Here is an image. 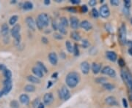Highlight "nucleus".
<instances>
[{"mask_svg":"<svg viewBox=\"0 0 132 108\" xmlns=\"http://www.w3.org/2000/svg\"><path fill=\"white\" fill-rule=\"evenodd\" d=\"M1 35L3 36L4 37V42L7 43L9 42V26H7V23H4L2 26H1Z\"/></svg>","mask_w":132,"mask_h":108,"instance_id":"obj_8","label":"nucleus"},{"mask_svg":"<svg viewBox=\"0 0 132 108\" xmlns=\"http://www.w3.org/2000/svg\"><path fill=\"white\" fill-rule=\"evenodd\" d=\"M37 21L39 22L44 27H45L48 25L49 23V18H48V15L46 14V13H41L38 17V19Z\"/></svg>","mask_w":132,"mask_h":108,"instance_id":"obj_7","label":"nucleus"},{"mask_svg":"<svg viewBox=\"0 0 132 108\" xmlns=\"http://www.w3.org/2000/svg\"><path fill=\"white\" fill-rule=\"evenodd\" d=\"M3 74H4V76L5 77L6 79H11L12 77V72L10 69H6L5 70L3 71Z\"/></svg>","mask_w":132,"mask_h":108,"instance_id":"obj_26","label":"nucleus"},{"mask_svg":"<svg viewBox=\"0 0 132 108\" xmlns=\"http://www.w3.org/2000/svg\"><path fill=\"white\" fill-rule=\"evenodd\" d=\"M105 102L109 105H111V106H117L118 105V102L116 99L115 97L114 96H108L105 99Z\"/></svg>","mask_w":132,"mask_h":108,"instance_id":"obj_15","label":"nucleus"},{"mask_svg":"<svg viewBox=\"0 0 132 108\" xmlns=\"http://www.w3.org/2000/svg\"><path fill=\"white\" fill-rule=\"evenodd\" d=\"M70 26L73 29H76L79 27V19L76 17H71L70 20Z\"/></svg>","mask_w":132,"mask_h":108,"instance_id":"obj_17","label":"nucleus"},{"mask_svg":"<svg viewBox=\"0 0 132 108\" xmlns=\"http://www.w3.org/2000/svg\"><path fill=\"white\" fill-rule=\"evenodd\" d=\"M81 11L82 12V13H87L88 11V7L86 6V5H83V6H82L81 7Z\"/></svg>","mask_w":132,"mask_h":108,"instance_id":"obj_44","label":"nucleus"},{"mask_svg":"<svg viewBox=\"0 0 132 108\" xmlns=\"http://www.w3.org/2000/svg\"><path fill=\"white\" fill-rule=\"evenodd\" d=\"M101 73L109 75L111 77H116V72L114 69L111 68L110 66H105L101 69Z\"/></svg>","mask_w":132,"mask_h":108,"instance_id":"obj_10","label":"nucleus"},{"mask_svg":"<svg viewBox=\"0 0 132 108\" xmlns=\"http://www.w3.org/2000/svg\"><path fill=\"white\" fill-rule=\"evenodd\" d=\"M52 27H53V29L54 30L58 29V24H57V23L56 21H52Z\"/></svg>","mask_w":132,"mask_h":108,"instance_id":"obj_43","label":"nucleus"},{"mask_svg":"<svg viewBox=\"0 0 132 108\" xmlns=\"http://www.w3.org/2000/svg\"><path fill=\"white\" fill-rule=\"evenodd\" d=\"M54 96L52 93H47L44 96V103L45 105H50L54 102Z\"/></svg>","mask_w":132,"mask_h":108,"instance_id":"obj_11","label":"nucleus"},{"mask_svg":"<svg viewBox=\"0 0 132 108\" xmlns=\"http://www.w3.org/2000/svg\"><path fill=\"white\" fill-rule=\"evenodd\" d=\"M40 103H41V102H40L39 99H35V100L33 101V102H32V105H33L34 108H38V106L39 105Z\"/></svg>","mask_w":132,"mask_h":108,"instance_id":"obj_38","label":"nucleus"},{"mask_svg":"<svg viewBox=\"0 0 132 108\" xmlns=\"http://www.w3.org/2000/svg\"><path fill=\"white\" fill-rule=\"evenodd\" d=\"M60 23L62 25V26H63L64 27H67V26H68V21H67V19L65 18V17H63V18H60Z\"/></svg>","mask_w":132,"mask_h":108,"instance_id":"obj_31","label":"nucleus"},{"mask_svg":"<svg viewBox=\"0 0 132 108\" xmlns=\"http://www.w3.org/2000/svg\"><path fill=\"white\" fill-rule=\"evenodd\" d=\"M79 26H80L82 29H84L85 30H86V31H89V30H91L92 28V24L88 21H82L79 23Z\"/></svg>","mask_w":132,"mask_h":108,"instance_id":"obj_16","label":"nucleus"},{"mask_svg":"<svg viewBox=\"0 0 132 108\" xmlns=\"http://www.w3.org/2000/svg\"><path fill=\"white\" fill-rule=\"evenodd\" d=\"M3 89H2V93L3 95H7L10 93V91H11L12 88H13V83H12V80L11 79H5L4 83H3Z\"/></svg>","mask_w":132,"mask_h":108,"instance_id":"obj_4","label":"nucleus"},{"mask_svg":"<svg viewBox=\"0 0 132 108\" xmlns=\"http://www.w3.org/2000/svg\"><path fill=\"white\" fill-rule=\"evenodd\" d=\"M82 47H83L87 48V47H88L89 46V43L88 42V40H82Z\"/></svg>","mask_w":132,"mask_h":108,"instance_id":"obj_37","label":"nucleus"},{"mask_svg":"<svg viewBox=\"0 0 132 108\" xmlns=\"http://www.w3.org/2000/svg\"><path fill=\"white\" fill-rule=\"evenodd\" d=\"M23 8L25 10H30L33 8V4L30 1H26L23 5Z\"/></svg>","mask_w":132,"mask_h":108,"instance_id":"obj_24","label":"nucleus"},{"mask_svg":"<svg viewBox=\"0 0 132 108\" xmlns=\"http://www.w3.org/2000/svg\"><path fill=\"white\" fill-rule=\"evenodd\" d=\"M121 76L129 88V98L132 100V75L127 70H122Z\"/></svg>","mask_w":132,"mask_h":108,"instance_id":"obj_2","label":"nucleus"},{"mask_svg":"<svg viewBox=\"0 0 132 108\" xmlns=\"http://www.w3.org/2000/svg\"><path fill=\"white\" fill-rule=\"evenodd\" d=\"M73 53L76 56L79 55V47H78L77 44H75L73 46Z\"/></svg>","mask_w":132,"mask_h":108,"instance_id":"obj_35","label":"nucleus"},{"mask_svg":"<svg viewBox=\"0 0 132 108\" xmlns=\"http://www.w3.org/2000/svg\"><path fill=\"white\" fill-rule=\"evenodd\" d=\"M37 108H45V105H44V103H41V102Z\"/></svg>","mask_w":132,"mask_h":108,"instance_id":"obj_50","label":"nucleus"},{"mask_svg":"<svg viewBox=\"0 0 132 108\" xmlns=\"http://www.w3.org/2000/svg\"><path fill=\"white\" fill-rule=\"evenodd\" d=\"M118 64L120 65L121 67L124 66H125V62H124V60H123V59H118Z\"/></svg>","mask_w":132,"mask_h":108,"instance_id":"obj_42","label":"nucleus"},{"mask_svg":"<svg viewBox=\"0 0 132 108\" xmlns=\"http://www.w3.org/2000/svg\"><path fill=\"white\" fill-rule=\"evenodd\" d=\"M59 96L61 99L63 100H67L70 97V91L66 86H63L62 87V88L59 91Z\"/></svg>","mask_w":132,"mask_h":108,"instance_id":"obj_6","label":"nucleus"},{"mask_svg":"<svg viewBox=\"0 0 132 108\" xmlns=\"http://www.w3.org/2000/svg\"><path fill=\"white\" fill-rule=\"evenodd\" d=\"M92 15L93 18H98V16H99V12H98L95 8H93V9L92 10Z\"/></svg>","mask_w":132,"mask_h":108,"instance_id":"obj_34","label":"nucleus"},{"mask_svg":"<svg viewBox=\"0 0 132 108\" xmlns=\"http://www.w3.org/2000/svg\"><path fill=\"white\" fill-rule=\"evenodd\" d=\"M70 2L74 4H78L80 3V0H70Z\"/></svg>","mask_w":132,"mask_h":108,"instance_id":"obj_47","label":"nucleus"},{"mask_svg":"<svg viewBox=\"0 0 132 108\" xmlns=\"http://www.w3.org/2000/svg\"><path fill=\"white\" fill-rule=\"evenodd\" d=\"M99 15L104 18H107L110 16V10L109 7L107 6V4H104L100 7Z\"/></svg>","mask_w":132,"mask_h":108,"instance_id":"obj_9","label":"nucleus"},{"mask_svg":"<svg viewBox=\"0 0 132 108\" xmlns=\"http://www.w3.org/2000/svg\"><path fill=\"white\" fill-rule=\"evenodd\" d=\"M80 68H81V70H82V73L85 74V75H87L89 72L90 65H89V64L88 63V62H82L81 63V65H80Z\"/></svg>","mask_w":132,"mask_h":108,"instance_id":"obj_12","label":"nucleus"},{"mask_svg":"<svg viewBox=\"0 0 132 108\" xmlns=\"http://www.w3.org/2000/svg\"><path fill=\"white\" fill-rule=\"evenodd\" d=\"M89 4L91 6V7H94L95 4H96V1L95 0H90L89 1Z\"/></svg>","mask_w":132,"mask_h":108,"instance_id":"obj_46","label":"nucleus"},{"mask_svg":"<svg viewBox=\"0 0 132 108\" xmlns=\"http://www.w3.org/2000/svg\"><path fill=\"white\" fill-rule=\"evenodd\" d=\"M107 81V78H105V77H99V78H97V79L95 80V82H96L97 83H101V84L106 83Z\"/></svg>","mask_w":132,"mask_h":108,"instance_id":"obj_33","label":"nucleus"},{"mask_svg":"<svg viewBox=\"0 0 132 108\" xmlns=\"http://www.w3.org/2000/svg\"><path fill=\"white\" fill-rule=\"evenodd\" d=\"M131 4H132L131 1H129V0H125L124 1V6L127 9H129V7H131Z\"/></svg>","mask_w":132,"mask_h":108,"instance_id":"obj_39","label":"nucleus"},{"mask_svg":"<svg viewBox=\"0 0 132 108\" xmlns=\"http://www.w3.org/2000/svg\"><path fill=\"white\" fill-rule=\"evenodd\" d=\"M2 96H3V93H2V91H0V98H1Z\"/></svg>","mask_w":132,"mask_h":108,"instance_id":"obj_55","label":"nucleus"},{"mask_svg":"<svg viewBox=\"0 0 132 108\" xmlns=\"http://www.w3.org/2000/svg\"><path fill=\"white\" fill-rule=\"evenodd\" d=\"M122 102H123V107H124L125 108H128V102H127L126 99L123 98V100H122Z\"/></svg>","mask_w":132,"mask_h":108,"instance_id":"obj_45","label":"nucleus"},{"mask_svg":"<svg viewBox=\"0 0 132 108\" xmlns=\"http://www.w3.org/2000/svg\"><path fill=\"white\" fill-rule=\"evenodd\" d=\"M50 3H51L50 0H45V1H44V4H45V5H48V4H50Z\"/></svg>","mask_w":132,"mask_h":108,"instance_id":"obj_52","label":"nucleus"},{"mask_svg":"<svg viewBox=\"0 0 132 108\" xmlns=\"http://www.w3.org/2000/svg\"><path fill=\"white\" fill-rule=\"evenodd\" d=\"M67 10L71 13H76V10L73 7H69V8H67Z\"/></svg>","mask_w":132,"mask_h":108,"instance_id":"obj_48","label":"nucleus"},{"mask_svg":"<svg viewBox=\"0 0 132 108\" xmlns=\"http://www.w3.org/2000/svg\"><path fill=\"white\" fill-rule=\"evenodd\" d=\"M20 31H21V26L20 24H16L13 26L10 30V33L12 37L16 40V43L20 42Z\"/></svg>","mask_w":132,"mask_h":108,"instance_id":"obj_3","label":"nucleus"},{"mask_svg":"<svg viewBox=\"0 0 132 108\" xmlns=\"http://www.w3.org/2000/svg\"><path fill=\"white\" fill-rule=\"evenodd\" d=\"M58 30L60 31V34H67V30H66V27H64L63 26H62L60 23H58Z\"/></svg>","mask_w":132,"mask_h":108,"instance_id":"obj_29","label":"nucleus"},{"mask_svg":"<svg viewBox=\"0 0 132 108\" xmlns=\"http://www.w3.org/2000/svg\"><path fill=\"white\" fill-rule=\"evenodd\" d=\"M52 85V82H51V81H49L48 82V85H47V88H50L51 86Z\"/></svg>","mask_w":132,"mask_h":108,"instance_id":"obj_53","label":"nucleus"},{"mask_svg":"<svg viewBox=\"0 0 132 108\" xmlns=\"http://www.w3.org/2000/svg\"><path fill=\"white\" fill-rule=\"evenodd\" d=\"M79 75L76 72H69L66 77V82L67 86L71 88L76 86L79 83Z\"/></svg>","mask_w":132,"mask_h":108,"instance_id":"obj_1","label":"nucleus"},{"mask_svg":"<svg viewBox=\"0 0 132 108\" xmlns=\"http://www.w3.org/2000/svg\"><path fill=\"white\" fill-rule=\"evenodd\" d=\"M101 69V64H97V63H93L92 65V70L94 74H98V72H100Z\"/></svg>","mask_w":132,"mask_h":108,"instance_id":"obj_21","label":"nucleus"},{"mask_svg":"<svg viewBox=\"0 0 132 108\" xmlns=\"http://www.w3.org/2000/svg\"><path fill=\"white\" fill-rule=\"evenodd\" d=\"M48 59H49L50 63L52 65L55 66V65L57 64L58 57H57V55L55 53H50L48 54Z\"/></svg>","mask_w":132,"mask_h":108,"instance_id":"obj_14","label":"nucleus"},{"mask_svg":"<svg viewBox=\"0 0 132 108\" xmlns=\"http://www.w3.org/2000/svg\"><path fill=\"white\" fill-rule=\"evenodd\" d=\"M57 76H58V73H57V72H55V73H54V74L52 75L51 77H52V78H57Z\"/></svg>","mask_w":132,"mask_h":108,"instance_id":"obj_51","label":"nucleus"},{"mask_svg":"<svg viewBox=\"0 0 132 108\" xmlns=\"http://www.w3.org/2000/svg\"><path fill=\"white\" fill-rule=\"evenodd\" d=\"M106 56H107V59H108L110 61L113 62H114L117 59V54H116L114 52H113V51H107V53H106Z\"/></svg>","mask_w":132,"mask_h":108,"instance_id":"obj_18","label":"nucleus"},{"mask_svg":"<svg viewBox=\"0 0 132 108\" xmlns=\"http://www.w3.org/2000/svg\"><path fill=\"white\" fill-rule=\"evenodd\" d=\"M24 91L26 92H33L35 91V87L32 84H29L24 87Z\"/></svg>","mask_w":132,"mask_h":108,"instance_id":"obj_27","label":"nucleus"},{"mask_svg":"<svg viewBox=\"0 0 132 108\" xmlns=\"http://www.w3.org/2000/svg\"><path fill=\"white\" fill-rule=\"evenodd\" d=\"M10 107L12 108H19V102L16 101V100H13L10 102Z\"/></svg>","mask_w":132,"mask_h":108,"instance_id":"obj_36","label":"nucleus"},{"mask_svg":"<svg viewBox=\"0 0 132 108\" xmlns=\"http://www.w3.org/2000/svg\"><path fill=\"white\" fill-rule=\"evenodd\" d=\"M70 37H71L72 39H73V40H76V41H79V40H81V36H80V34H79L78 32H76V31H73V32H71Z\"/></svg>","mask_w":132,"mask_h":108,"instance_id":"obj_23","label":"nucleus"},{"mask_svg":"<svg viewBox=\"0 0 132 108\" xmlns=\"http://www.w3.org/2000/svg\"><path fill=\"white\" fill-rule=\"evenodd\" d=\"M131 22H132V20H131Z\"/></svg>","mask_w":132,"mask_h":108,"instance_id":"obj_56","label":"nucleus"},{"mask_svg":"<svg viewBox=\"0 0 132 108\" xmlns=\"http://www.w3.org/2000/svg\"><path fill=\"white\" fill-rule=\"evenodd\" d=\"M19 101L20 102L23 104V105H27L29 102H30V99H29V97L26 95V94H22L20 96H19Z\"/></svg>","mask_w":132,"mask_h":108,"instance_id":"obj_19","label":"nucleus"},{"mask_svg":"<svg viewBox=\"0 0 132 108\" xmlns=\"http://www.w3.org/2000/svg\"><path fill=\"white\" fill-rule=\"evenodd\" d=\"M37 66H38L43 72H44V73H46V72H48L47 68L45 67V66L42 62H37Z\"/></svg>","mask_w":132,"mask_h":108,"instance_id":"obj_25","label":"nucleus"},{"mask_svg":"<svg viewBox=\"0 0 132 108\" xmlns=\"http://www.w3.org/2000/svg\"><path fill=\"white\" fill-rule=\"evenodd\" d=\"M42 41H43V43L45 44H47L48 43V39L45 38V37H42Z\"/></svg>","mask_w":132,"mask_h":108,"instance_id":"obj_49","label":"nucleus"},{"mask_svg":"<svg viewBox=\"0 0 132 108\" xmlns=\"http://www.w3.org/2000/svg\"><path fill=\"white\" fill-rule=\"evenodd\" d=\"M54 37L57 39V40H63V37L61 35V34H57V33H55L54 34Z\"/></svg>","mask_w":132,"mask_h":108,"instance_id":"obj_41","label":"nucleus"},{"mask_svg":"<svg viewBox=\"0 0 132 108\" xmlns=\"http://www.w3.org/2000/svg\"><path fill=\"white\" fill-rule=\"evenodd\" d=\"M32 72L35 75V76L37 77H38L39 79L40 78H42L44 77V72L38 67V66H34L32 68Z\"/></svg>","mask_w":132,"mask_h":108,"instance_id":"obj_20","label":"nucleus"},{"mask_svg":"<svg viewBox=\"0 0 132 108\" xmlns=\"http://www.w3.org/2000/svg\"><path fill=\"white\" fill-rule=\"evenodd\" d=\"M103 87L106 89V90H108V91H111L114 88V86L111 84V83H106L104 84H103Z\"/></svg>","mask_w":132,"mask_h":108,"instance_id":"obj_32","label":"nucleus"},{"mask_svg":"<svg viewBox=\"0 0 132 108\" xmlns=\"http://www.w3.org/2000/svg\"><path fill=\"white\" fill-rule=\"evenodd\" d=\"M129 53L131 56H132V47H130V48L129 49Z\"/></svg>","mask_w":132,"mask_h":108,"instance_id":"obj_54","label":"nucleus"},{"mask_svg":"<svg viewBox=\"0 0 132 108\" xmlns=\"http://www.w3.org/2000/svg\"><path fill=\"white\" fill-rule=\"evenodd\" d=\"M26 23L28 26V27L32 29V31H35L36 29V23L34 21V19L32 17H27L26 18Z\"/></svg>","mask_w":132,"mask_h":108,"instance_id":"obj_13","label":"nucleus"},{"mask_svg":"<svg viewBox=\"0 0 132 108\" xmlns=\"http://www.w3.org/2000/svg\"><path fill=\"white\" fill-rule=\"evenodd\" d=\"M66 48H67V51H68L69 53L73 52V46L72 45V44H71V43H70V41H68V40L66 41Z\"/></svg>","mask_w":132,"mask_h":108,"instance_id":"obj_28","label":"nucleus"},{"mask_svg":"<svg viewBox=\"0 0 132 108\" xmlns=\"http://www.w3.org/2000/svg\"><path fill=\"white\" fill-rule=\"evenodd\" d=\"M110 3H111V4H112L114 6H118L120 4V1H118V0H111Z\"/></svg>","mask_w":132,"mask_h":108,"instance_id":"obj_40","label":"nucleus"},{"mask_svg":"<svg viewBox=\"0 0 132 108\" xmlns=\"http://www.w3.org/2000/svg\"><path fill=\"white\" fill-rule=\"evenodd\" d=\"M119 39L122 45L126 43V26L123 24L119 29Z\"/></svg>","mask_w":132,"mask_h":108,"instance_id":"obj_5","label":"nucleus"},{"mask_svg":"<svg viewBox=\"0 0 132 108\" xmlns=\"http://www.w3.org/2000/svg\"><path fill=\"white\" fill-rule=\"evenodd\" d=\"M18 18H19V17H18L17 15H13V16H12V17L10 18L9 23H10V25H13V26L16 25V23L18 21Z\"/></svg>","mask_w":132,"mask_h":108,"instance_id":"obj_30","label":"nucleus"},{"mask_svg":"<svg viewBox=\"0 0 132 108\" xmlns=\"http://www.w3.org/2000/svg\"><path fill=\"white\" fill-rule=\"evenodd\" d=\"M27 80H28L29 82L32 83H38H38H41L40 79H39L38 77L34 76V75H29V76L27 77Z\"/></svg>","mask_w":132,"mask_h":108,"instance_id":"obj_22","label":"nucleus"}]
</instances>
